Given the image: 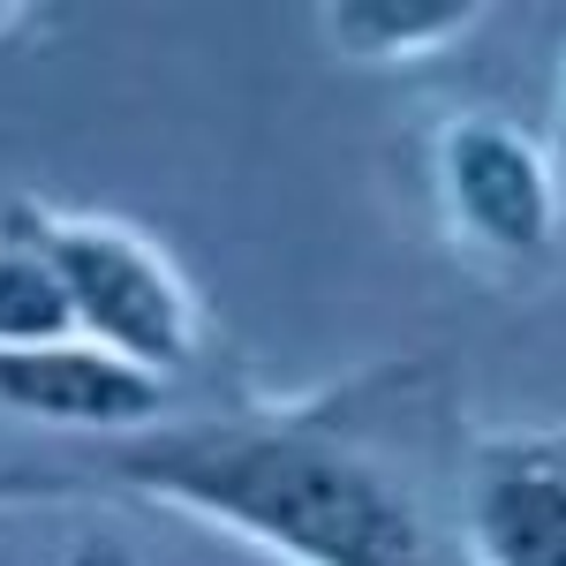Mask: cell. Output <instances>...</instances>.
<instances>
[{"mask_svg": "<svg viewBox=\"0 0 566 566\" xmlns=\"http://www.w3.org/2000/svg\"><path fill=\"white\" fill-rule=\"evenodd\" d=\"M114 469L258 528L310 566H461L431 522L317 431H175L114 453Z\"/></svg>", "mask_w": 566, "mask_h": 566, "instance_id": "cell-1", "label": "cell"}, {"mask_svg": "<svg viewBox=\"0 0 566 566\" xmlns=\"http://www.w3.org/2000/svg\"><path fill=\"white\" fill-rule=\"evenodd\" d=\"M45 264L61 272L69 303L84 310L136 370H167L181 355V303L144 250L114 242V234H53Z\"/></svg>", "mask_w": 566, "mask_h": 566, "instance_id": "cell-2", "label": "cell"}, {"mask_svg": "<svg viewBox=\"0 0 566 566\" xmlns=\"http://www.w3.org/2000/svg\"><path fill=\"white\" fill-rule=\"evenodd\" d=\"M0 400L39 408V416H69V423H136V416L159 408V386L136 363H114V355L0 348Z\"/></svg>", "mask_w": 566, "mask_h": 566, "instance_id": "cell-3", "label": "cell"}, {"mask_svg": "<svg viewBox=\"0 0 566 566\" xmlns=\"http://www.w3.org/2000/svg\"><path fill=\"white\" fill-rule=\"evenodd\" d=\"M453 181H461V205L483 234H499L506 250H536L544 242V175L522 144L491 129H469L453 144Z\"/></svg>", "mask_w": 566, "mask_h": 566, "instance_id": "cell-4", "label": "cell"}, {"mask_svg": "<svg viewBox=\"0 0 566 566\" xmlns=\"http://www.w3.org/2000/svg\"><path fill=\"white\" fill-rule=\"evenodd\" d=\"M483 544L499 566H566V483L506 476L483 499Z\"/></svg>", "mask_w": 566, "mask_h": 566, "instance_id": "cell-5", "label": "cell"}, {"mask_svg": "<svg viewBox=\"0 0 566 566\" xmlns=\"http://www.w3.org/2000/svg\"><path fill=\"white\" fill-rule=\"evenodd\" d=\"M76 317L61 272L45 258H0V348H45Z\"/></svg>", "mask_w": 566, "mask_h": 566, "instance_id": "cell-6", "label": "cell"}]
</instances>
